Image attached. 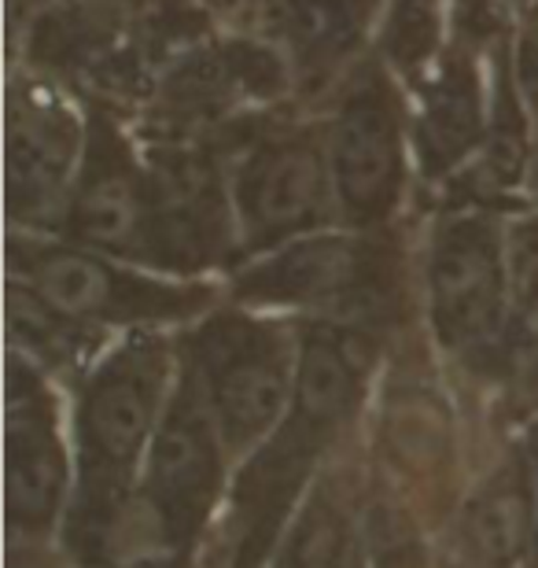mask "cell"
<instances>
[{
    "label": "cell",
    "instance_id": "30bf717a",
    "mask_svg": "<svg viewBox=\"0 0 538 568\" xmlns=\"http://www.w3.org/2000/svg\"><path fill=\"white\" fill-rule=\"evenodd\" d=\"M512 281L517 266L501 214L450 207L435 219L425 252V292L443 351L468 362H501L512 322Z\"/></svg>",
    "mask_w": 538,
    "mask_h": 568
},
{
    "label": "cell",
    "instance_id": "3957f363",
    "mask_svg": "<svg viewBox=\"0 0 538 568\" xmlns=\"http://www.w3.org/2000/svg\"><path fill=\"white\" fill-rule=\"evenodd\" d=\"M403 244L392 225H328L240 263L229 277V292L240 306L300 311L376 333L403 306Z\"/></svg>",
    "mask_w": 538,
    "mask_h": 568
},
{
    "label": "cell",
    "instance_id": "6da1fadb",
    "mask_svg": "<svg viewBox=\"0 0 538 568\" xmlns=\"http://www.w3.org/2000/svg\"><path fill=\"white\" fill-rule=\"evenodd\" d=\"M373 328L328 317L300 322V373L292 403L277 428L255 447L236 484V558L244 568L270 550L317 458L351 425L373 369Z\"/></svg>",
    "mask_w": 538,
    "mask_h": 568
},
{
    "label": "cell",
    "instance_id": "9c48e42d",
    "mask_svg": "<svg viewBox=\"0 0 538 568\" xmlns=\"http://www.w3.org/2000/svg\"><path fill=\"white\" fill-rule=\"evenodd\" d=\"M181 362L196 373L229 454L255 450L284 417L300 373L295 333L251 306L203 314L185 336Z\"/></svg>",
    "mask_w": 538,
    "mask_h": 568
},
{
    "label": "cell",
    "instance_id": "603a6c76",
    "mask_svg": "<svg viewBox=\"0 0 538 568\" xmlns=\"http://www.w3.org/2000/svg\"><path fill=\"white\" fill-rule=\"evenodd\" d=\"M528 4L531 0H454L450 38L484 52L517 30V22Z\"/></svg>",
    "mask_w": 538,
    "mask_h": 568
},
{
    "label": "cell",
    "instance_id": "7c38bea8",
    "mask_svg": "<svg viewBox=\"0 0 538 568\" xmlns=\"http://www.w3.org/2000/svg\"><path fill=\"white\" fill-rule=\"evenodd\" d=\"M85 155L55 236L159 274L155 192L144 144L114 111L85 108Z\"/></svg>",
    "mask_w": 538,
    "mask_h": 568
},
{
    "label": "cell",
    "instance_id": "ba28073f",
    "mask_svg": "<svg viewBox=\"0 0 538 568\" xmlns=\"http://www.w3.org/2000/svg\"><path fill=\"white\" fill-rule=\"evenodd\" d=\"M322 122L339 225L387 230L406 200L414 141L403 82L380 52L362 55L343 78Z\"/></svg>",
    "mask_w": 538,
    "mask_h": 568
},
{
    "label": "cell",
    "instance_id": "d4e9b609",
    "mask_svg": "<svg viewBox=\"0 0 538 568\" xmlns=\"http://www.w3.org/2000/svg\"><path fill=\"white\" fill-rule=\"evenodd\" d=\"M114 568H185V550L177 547H163V550H141V554H130L125 561H119Z\"/></svg>",
    "mask_w": 538,
    "mask_h": 568
},
{
    "label": "cell",
    "instance_id": "484cf974",
    "mask_svg": "<svg viewBox=\"0 0 538 568\" xmlns=\"http://www.w3.org/2000/svg\"><path fill=\"white\" fill-rule=\"evenodd\" d=\"M531 465H535V473H531V480H535V542H538V436H535V447H531Z\"/></svg>",
    "mask_w": 538,
    "mask_h": 568
},
{
    "label": "cell",
    "instance_id": "277c9868",
    "mask_svg": "<svg viewBox=\"0 0 538 568\" xmlns=\"http://www.w3.org/2000/svg\"><path fill=\"white\" fill-rule=\"evenodd\" d=\"M295 104V71L277 44L240 30H214L163 67L133 122L141 141L225 148L247 126Z\"/></svg>",
    "mask_w": 538,
    "mask_h": 568
},
{
    "label": "cell",
    "instance_id": "7a4b0ae2",
    "mask_svg": "<svg viewBox=\"0 0 538 568\" xmlns=\"http://www.w3.org/2000/svg\"><path fill=\"white\" fill-rule=\"evenodd\" d=\"M174 347L152 328H133L108 351L78 392V491L74 520L85 528L82 547L93 550L104 528L119 517L133 473L141 469L170 399Z\"/></svg>",
    "mask_w": 538,
    "mask_h": 568
},
{
    "label": "cell",
    "instance_id": "ac0fdd59",
    "mask_svg": "<svg viewBox=\"0 0 538 568\" xmlns=\"http://www.w3.org/2000/svg\"><path fill=\"white\" fill-rule=\"evenodd\" d=\"M490 122L487 141L476 159L457 174L450 185V207H479L495 214L531 211L528 207V170L535 152V130L524 93L512 74V49L509 38L490 44Z\"/></svg>",
    "mask_w": 538,
    "mask_h": 568
},
{
    "label": "cell",
    "instance_id": "e0dca14e",
    "mask_svg": "<svg viewBox=\"0 0 538 568\" xmlns=\"http://www.w3.org/2000/svg\"><path fill=\"white\" fill-rule=\"evenodd\" d=\"M409 93L414 170L432 185H450L487 141L490 78L484 82L479 49L450 38L425 82Z\"/></svg>",
    "mask_w": 538,
    "mask_h": 568
},
{
    "label": "cell",
    "instance_id": "8fae6325",
    "mask_svg": "<svg viewBox=\"0 0 538 568\" xmlns=\"http://www.w3.org/2000/svg\"><path fill=\"white\" fill-rule=\"evenodd\" d=\"M85 104L30 67H11L4 100L8 230L55 233L85 155Z\"/></svg>",
    "mask_w": 538,
    "mask_h": 568
},
{
    "label": "cell",
    "instance_id": "ffe728a7",
    "mask_svg": "<svg viewBox=\"0 0 538 568\" xmlns=\"http://www.w3.org/2000/svg\"><path fill=\"white\" fill-rule=\"evenodd\" d=\"M8 333L11 347L30 362L38 358L44 366L71 369L97 355L108 328L78 322V317L63 314L60 306H52L44 295L33 292L30 284L8 277Z\"/></svg>",
    "mask_w": 538,
    "mask_h": 568
},
{
    "label": "cell",
    "instance_id": "cb8c5ba5",
    "mask_svg": "<svg viewBox=\"0 0 538 568\" xmlns=\"http://www.w3.org/2000/svg\"><path fill=\"white\" fill-rule=\"evenodd\" d=\"M509 49H512V74H517L524 104H528L531 119L538 122V0L524 8L517 30L509 33Z\"/></svg>",
    "mask_w": 538,
    "mask_h": 568
},
{
    "label": "cell",
    "instance_id": "4316f807",
    "mask_svg": "<svg viewBox=\"0 0 538 568\" xmlns=\"http://www.w3.org/2000/svg\"><path fill=\"white\" fill-rule=\"evenodd\" d=\"M229 8V0H214V11H217V19H222V11Z\"/></svg>",
    "mask_w": 538,
    "mask_h": 568
},
{
    "label": "cell",
    "instance_id": "5bb4252c",
    "mask_svg": "<svg viewBox=\"0 0 538 568\" xmlns=\"http://www.w3.org/2000/svg\"><path fill=\"white\" fill-rule=\"evenodd\" d=\"M222 428L203 395L196 373L181 362L177 388L170 392L163 422L148 447L144 498L148 514L159 525V536L189 550L203 520L211 517L214 495L222 487Z\"/></svg>",
    "mask_w": 538,
    "mask_h": 568
},
{
    "label": "cell",
    "instance_id": "83f0119b",
    "mask_svg": "<svg viewBox=\"0 0 538 568\" xmlns=\"http://www.w3.org/2000/svg\"><path fill=\"white\" fill-rule=\"evenodd\" d=\"M203 4H211V8H214V0H203Z\"/></svg>",
    "mask_w": 538,
    "mask_h": 568
},
{
    "label": "cell",
    "instance_id": "52a82bcc",
    "mask_svg": "<svg viewBox=\"0 0 538 568\" xmlns=\"http://www.w3.org/2000/svg\"><path fill=\"white\" fill-rule=\"evenodd\" d=\"M222 152L240 225V263L339 225L322 119H300L295 108L277 111Z\"/></svg>",
    "mask_w": 538,
    "mask_h": 568
},
{
    "label": "cell",
    "instance_id": "9a60e30c",
    "mask_svg": "<svg viewBox=\"0 0 538 568\" xmlns=\"http://www.w3.org/2000/svg\"><path fill=\"white\" fill-rule=\"evenodd\" d=\"M380 11L384 0H229L222 19L277 44L295 71V100L317 104L358 67Z\"/></svg>",
    "mask_w": 538,
    "mask_h": 568
},
{
    "label": "cell",
    "instance_id": "7402d4cb",
    "mask_svg": "<svg viewBox=\"0 0 538 568\" xmlns=\"http://www.w3.org/2000/svg\"><path fill=\"white\" fill-rule=\"evenodd\" d=\"M446 0H392L384 11L380 55L403 89H417L446 49Z\"/></svg>",
    "mask_w": 538,
    "mask_h": 568
},
{
    "label": "cell",
    "instance_id": "44dd1931",
    "mask_svg": "<svg viewBox=\"0 0 538 568\" xmlns=\"http://www.w3.org/2000/svg\"><path fill=\"white\" fill-rule=\"evenodd\" d=\"M277 568H365L358 517L336 487H317L284 542Z\"/></svg>",
    "mask_w": 538,
    "mask_h": 568
},
{
    "label": "cell",
    "instance_id": "8992f818",
    "mask_svg": "<svg viewBox=\"0 0 538 568\" xmlns=\"http://www.w3.org/2000/svg\"><path fill=\"white\" fill-rule=\"evenodd\" d=\"M8 277L30 284L63 314L97 328H159L200 322L217 292L203 277H170L74 244L55 233L8 230Z\"/></svg>",
    "mask_w": 538,
    "mask_h": 568
},
{
    "label": "cell",
    "instance_id": "4fadbf2b",
    "mask_svg": "<svg viewBox=\"0 0 538 568\" xmlns=\"http://www.w3.org/2000/svg\"><path fill=\"white\" fill-rule=\"evenodd\" d=\"M155 192L159 274L203 277L240 266L229 159L207 141H141Z\"/></svg>",
    "mask_w": 538,
    "mask_h": 568
},
{
    "label": "cell",
    "instance_id": "d6986e66",
    "mask_svg": "<svg viewBox=\"0 0 538 568\" xmlns=\"http://www.w3.org/2000/svg\"><path fill=\"white\" fill-rule=\"evenodd\" d=\"M535 484V480H531ZM528 484V465L520 458L506 462L479 487L468 506V547L490 568H509L531 539L535 487Z\"/></svg>",
    "mask_w": 538,
    "mask_h": 568
},
{
    "label": "cell",
    "instance_id": "5b68a950",
    "mask_svg": "<svg viewBox=\"0 0 538 568\" xmlns=\"http://www.w3.org/2000/svg\"><path fill=\"white\" fill-rule=\"evenodd\" d=\"M60 82L85 108L136 119L163 74L148 0H38L11 38V63Z\"/></svg>",
    "mask_w": 538,
    "mask_h": 568
},
{
    "label": "cell",
    "instance_id": "2e32d148",
    "mask_svg": "<svg viewBox=\"0 0 538 568\" xmlns=\"http://www.w3.org/2000/svg\"><path fill=\"white\" fill-rule=\"evenodd\" d=\"M63 491L67 450L55 395L41 369L11 347L4 373V503L11 528H49L60 514Z\"/></svg>",
    "mask_w": 538,
    "mask_h": 568
}]
</instances>
